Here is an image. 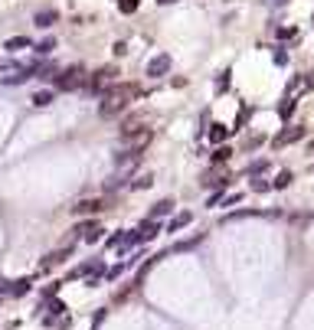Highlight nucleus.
<instances>
[{"label":"nucleus","mask_w":314,"mask_h":330,"mask_svg":"<svg viewBox=\"0 0 314 330\" xmlns=\"http://www.w3.org/2000/svg\"><path fill=\"white\" fill-rule=\"evenodd\" d=\"M141 95V85H134V82H124V85H115L105 92L102 98V105H98V111H102V118H112V114H118L128 108V102L131 98H138Z\"/></svg>","instance_id":"nucleus-1"},{"label":"nucleus","mask_w":314,"mask_h":330,"mask_svg":"<svg viewBox=\"0 0 314 330\" xmlns=\"http://www.w3.org/2000/svg\"><path fill=\"white\" fill-rule=\"evenodd\" d=\"M56 85L62 88V92H72V88H79V85H88V79H85V69H82V66H72V69H66L62 75H56Z\"/></svg>","instance_id":"nucleus-2"},{"label":"nucleus","mask_w":314,"mask_h":330,"mask_svg":"<svg viewBox=\"0 0 314 330\" xmlns=\"http://www.w3.org/2000/svg\"><path fill=\"white\" fill-rule=\"evenodd\" d=\"M298 138H304V128H301V124H288L285 131H278V134H275L272 144L275 147H285V144H294Z\"/></svg>","instance_id":"nucleus-3"},{"label":"nucleus","mask_w":314,"mask_h":330,"mask_svg":"<svg viewBox=\"0 0 314 330\" xmlns=\"http://www.w3.org/2000/svg\"><path fill=\"white\" fill-rule=\"evenodd\" d=\"M167 72H170V56H167V52H160V56H154V59L147 62V75L151 79H160V75H167Z\"/></svg>","instance_id":"nucleus-4"},{"label":"nucleus","mask_w":314,"mask_h":330,"mask_svg":"<svg viewBox=\"0 0 314 330\" xmlns=\"http://www.w3.org/2000/svg\"><path fill=\"white\" fill-rule=\"evenodd\" d=\"M112 79H115V66H105V69H98V72H95L92 79H88V88H92V92H98V88H102V85H108Z\"/></svg>","instance_id":"nucleus-5"},{"label":"nucleus","mask_w":314,"mask_h":330,"mask_svg":"<svg viewBox=\"0 0 314 330\" xmlns=\"http://www.w3.org/2000/svg\"><path fill=\"white\" fill-rule=\"evenodd\" d=\"M98 209H105L102 200H82V203H76V206H72L76 216H88V212H98Z\"/></svg>","instance_id":"nucleus-6"},{"label":"nucleus","mask_w":314,"mask_h":330,"mask_svg":"<svg viewBox=\"0 0 314 330\" xmlns=\"http://www.w3.org/2000/svg\"><path fill=\"white\" fill-rule=\"evenodd\" d=\"M76 232H82L85 242H98V239H102V229H98V222H82Z\"/></svg>","instance_id":"nucleus-7"},{"label":"nucleus","mask_w":314,"mask_h":330,"mask_svg":"<svg viewBox=\"0 0 314 330\" xmlns=\"http://www.w3.org/2000/svg\"><path fill=\"white\" fill-rule=\"evenodd\" d=\"M134 236H138V242H151V239L157 236V222H154V219L141 222V226H138V232H134Z\"/></svg>","instance_id":"nucleus-8"},{"label":"nucleus","mask_w":314,"mask_h":330,"mask_svg":"<svg viewBox=\"0 0 314 330\" xmlns=\"http://www.w3.org/2000/svg\"><path fill=\"white\" fill-rule=\"evenodd\" d=\"M226 170H210V173H206L203 177V186H223V190H226Z\"/></svg>","instance_id":"nucleus-9"},{"label":"nucleus","mask_w":314,"mask_h":330,"mask_svg":"<svg viewBox=\"0 0 314 330\" xmlns=\"http://www.w3.org/2000/svg\"><path fill=\"white\" fill-rule=\"evenodd\" d=\"M4 49H10V52H16V49H30V40L26 36H10L4 43Z\"/></svg>","instance_id":"nucleus-10"},{"label":"nucleus","mask_w":314,"mask_h":330,"mask_svg":"<svg viewBox=\"0 0 314 330\" xmlns=\"http://www.w3.org/2000/svg\"><path fill=\"white\" fill-rule=\"evenodd\" d=\"M226 134H229V128H223V124H210V141H213V144H223Z\"/></svg>","instance_id":"nucleus-11"},{"label":"nucleus","mask_w":314,"mask_h":330,"mask_svg":"<svg viewBox=\"0 0 314 330\" xmlns=\"http://www.w3.org/2000/svg\"><path fill=\"white\" fill-rule=\"evenodd\" d=\"M56 20H59L56 10H40V13H36V26H52Z\"/></svg>","instance_id":"nucleus-12"},{"label":"nucleus","mask_w":314,"mask_h":330,"mask_svg":"<svg viewBox=\"0 0 314 330\" xmlns=\"http://www.w3.org/2000/svg\"><path fill=\"white\" fill-rule=\"evenodd\" d=\"M190 219H193V212H180L174 222L167 226V232H177V229H183V226H190Z\"/></svg>","instance_id":"nucleus-13"},{"label":"nucleus","mask_w":314,"mask_h":330,"mask_svg":"<svg viewBox=\"0 0 314 330\" xmlns=\"http://www.w3.org/2000/svg\"><path fill=\"white\" fill-rule=\"evenodd\" d=\"M294 108H298V102H294V98H285V102L278 105V114H282V118H291Z\"/></svg>","instance_id":"nucleus-14"},{"label":"nucleus","mask_w":314,"mask_h":330,"mask_svg":"<svg viewBox=\"0 0 314 330\" xmlns=\"http://www.w3.org/2000/svg\"><path fill=\"white\" fill-rule=\"evenodd\" d=\"M170 209H174V200H160L157 206H154V212H151V219H157V216H167Z\"/></svg>","instance_id":"nucleus-15"},{"label":"nucleus","mask_w":314,"mask_h":330,"mask_svg":"<svg viewBox=\"0 0 314 330\" xmlns=\"http://www.w3.org/2000/svg\"><path fill=\"white\" fill-rule=\"evenodd\" d=\"M49 102H52V92H36L33 95V105H36V108H46Z\"/></svg>","instance_id":"nucleus-16"},{"label":"nucleus","mask_w":314,"mask_h":330,"mask_svg":"<svg viewBox=\"0 0 314 330\" xmlns=\"http://www.w3.org/2000/svg\"><path fill=\"white\" fill-rule=\"evenodd\" d=\"M288 183H291V173H288V170H282V173L275 177V183H272V186H275V190H285Z\"/></svg>","instance_id":"nucleus-17"},{"label":"nucleus","mask_w":314,"mask_h":330,"mask_svg":"<svg viewBox=\"0 0 314 330\" xmlns=\"http://www.w3.org/2000/svg\"><path fill=\"white\" fill-rule=\"evenodd\" d=\"M26 291H30V281H13V288H10V294H13V298H20V294H26Z\"/></svg>","instance_id":"nucleus-18"},{"label":"nucleus","mask_w":314,"mask_h":330,"mask_svg":"<svg viewBox=\"0 0 314 330\" xmlns=\"http://www.w3.org/2000/svg\"><path fill=\"white\" fill-rule=\"evenodd\" d=\"M138 4H141V0H118V10L121 13H134V10H138Z\"/></svg>","instance_id":"nucleus-19"},{"label":"nucleus","mask_w":314,"mask_h":330,"mask_svg":"<svg viewBox=\"0 0 314 330\" xmlns=\"http://www.w3.org/2000/svg\"><path fill=\"white\" fill-rule=\"evenodd\" d=\"M229 154H232V150H229L226 144H223V147H216V150H213V160H216V164H223V160H229Z\"/></svg>","instance_id":"nucleus-20"},{"label":"nucleus","mask_w":314,"mask_h":330,"mask_svg":"<svg viewBox=\"0 0 314 330\" xmlns=\"http://www.w3.org/2000/svg\"><path fill=\"white\" fill-rule=\"evenodd\" d=\"M151 183H154V180H151V177L144 173V177H138V180H134L131 186H134V190H147V186H151Z\"/></svg>","instance_id":"nucleus-21"},{"label":"nucleus","mask_w":314,"mask_h":330,"mask_svg":"<svg viewBox=\"0 0 314 330\" xmlns=\"http://www.w3.org/2000/svg\"><path fill=\"white\" fill-rule=\"evenodd\" d=\"M52 49H56V43H52V40H43L40 46H36V52H40V56H46V52H52Z\"/></svg>","instance_id":"nucleus-22"},{"label":"nucleus","mask_w":314,"mask_h":330,"mask_svg":"<svg viewBox=\"0 0 314 330\" xmlns=\"http://www.w3.org/2000/svg\"><path fill=\"white\" fill-rule=\"evenodd\" d=\"M294 33H298V26H282V30H278V40H291Z\"/></svg>","instance_id":"nucleus-23"},{"label":"nucleus","mask_w":314,"mask_h":330,"mask_svg":"<svg viewBox=\"0 0 314 330\" xmlns=\"http://www.w3.org/2000/svg\"><path fill=\"white\" fill-rule=\"evenodd\" d=\"M308 222H311V216H308V212H301V216H291V226H308Z\"/></svg>","instance_id":"nucleus-24"},{"label":"nucleus","mask_w":314,"mask_h":330,"mask_svg":"<svg viewBox=\"0 0 314 330\" xmlns=\"http://www.w3.org/2000/svg\"><path fill=\"white\" fill-rule=\"evenodd\" d=\"M265 167H268V164H265V160H258V164H252V167H249V170H246V173H262V170H265Z\"/></svg>","instance_id":"nucleus-25"},{"label":"nucleus","mask_w":314,"mask_h":330,"mask_svg":"<svg viewBox=\"0 0 314 330\" xmlns=\"http://www.w3.org/2000/svg\"><path fill=\"white\" fill-rule=\"evenodd\" d=\"M226 85H229V72H223V75L216 79V88H226Z\"/></svg>","instance_id":"nucleus-26"},{"label":"nucleus","mask_w":314,"mask_h":330,"mask_svg":"<svg viewBox=\"0 0 314 330\" xmlns=\"http://www.w3.org/2000/svg\"><path fill=\"white\" fill-rule=\"evenodd\" d=\"M285 62H288V56H285V52L278 49V52H275V66H285Z\"/></svg>","instance_id":"nucleus-27"},{"label":"nucleus","mask_w":314,"mask_h":330,"mask_svg":"<svg viewBox=\"0 0 314 330\" xmlns=\"http://www.w3.org/2000/svg\"><path fill=\"white\" fill-rule=\"evenodd\" d=\"M265 7H278V4H285V0H262Z\"/></svg>","instance_id":"nucleus-28"},{"label":"nucleus","mask_w":314,"mask_h":330,"mask_svg":"<svg viewBox=\"0 0 314 330\" xmlns=\"http://www.w3.org/2000/svg\"><path fill=\"white\" fill-rule=\"evenodd\" d=\"M157 4H170V0H157Z\"/></svg>","instance_id":"nucleus-29"},{"label":"nucleus","mask_w":314,"mask_h":330,"mask_svg":"<svg viewBox=\"0 0 314 330\" xmlns=\"http://www.w3.org/2000/svg\"><path fill=\"white\" fill-rule=\"evenodd\" d=\"M311 154H314V141H311Z\"/></svg>","instance_id":"nucleus-30"}]
</instances>
